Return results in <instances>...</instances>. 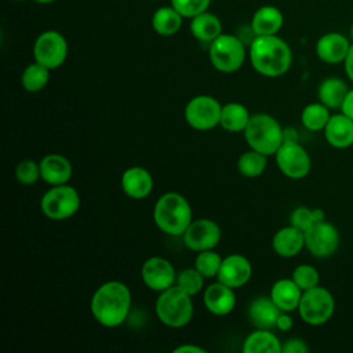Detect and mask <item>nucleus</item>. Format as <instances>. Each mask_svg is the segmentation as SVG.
I'll return each instance as SVG.
<instances>
[{"mask_svg": "<svg viewBox=\"0 0 353 353\" xmlns=\"http://www.w3.org/2000/svg\"><path fill=\"white\" fill-rule=\"evenodd\" d=\"M131 291L127 284L110 280L101 284L92 294L90 310L98 324L106 328L121 325L131 309Z\"/></svg>", "mask_w": 353, "mask_h": 353, "instance_id": "f257e3e1", "label": "nucleus"}, {"mask_svg": "<svg viewBox=\"0 0 353 353\" xmlns=\"http://www.w3.org/2000/svg\"><path fill=\"white\" fill-rule=\"evenodd\" d=\"M248 58L256 73L279 77L291 68L292 51L277 34L255 36L250 43Z\"/></svg>", "mask_w": 353, "mask_h": 353, "instance_id": "f03ea898", "label": "nucleus"}, {"mask_svg": "<svg viewBox=\"0 0 353 353\" xmlns=\"http://www.w3.org/2000/svg\"><path fill=\"white\" fill-rule=\"evenodd\" d=\"M153 221L163 233L182 236L193 221L192 207L181 193L167 192L154 203Z\"/></svg>", "mask_w": 353, "mask_h": 353, "instance_id": "7ed1b4c3", "label": "nucleus"}, {"mask_svg": "<svg viewBox=\"0 0 353 353\" xmlns=\"http://www.w3.org/2000/svg\"><path fill=\"white\" fill-rule=\"evenodd\" d=\"M243 134L248 148L265 156L276 154L284 142V128L268 113L252 114Z\"/></svg>", "mask_w": 353, "mask_h": 353, "instance_id": "20e7f679", "label": "nucleus"}, {"mask_svg": "<svg viewBox=\"0 0 353 353\" xmlns=\"http://www.w3.org/2000/svg\"><path fill=\"white\" fill-rule=\"evenodd\" d=\"M154 312L160 323L170 328H182L188 325L193 317L194 306L192 295L185 292L181 287H172L159 292L154 303Z\"/></svg>", "mask_w": 353, "mask_h": 353, "instance_id": "39448f33", "label": "nucleus"}, {"mask_svg": "<svg viewBox=\"0 0 353 353\" xmlns=\"http://www.w3.org/2000/svg\"><path fill=\"white\" fill-rule=\"evenodd\" d=\"M210 62L222 73H233L239 70L247 57L243 40L234 34L221 33L214 41L210 43Z\"/></svg>", "mask_w": 353, "mask_h": 353, "instance_id": "423d86ee", "label": "nucleus"}, {"mask_svg": "<svg viewBox=\"0 0 353 353\" xmlns=\"http://www.w3.org/2000/svg\"><path fill=\"white\" fill-rule=\"evenodd\" d=\"M80 208L79 192L68 185L51 186L40 200V210L44 216L52 221H63L73 216Z\"/></svg>", "mask_w": 353, "mask_h": 353, "instance_id": "0eeeda50", "label": "nucleus"}, {"mask_svg": "<svg viewBox=\"0 0 353 353\" xmlns=\"http://www.w3.org/2000/svg\"><path fill=\"white\" fill-rule=\"evenodd\" d=\"M334 306L335 302L331 292L323 287L316 285L302 292L298 312L306 324L321 325L332 316Z\"/></svg>", "mask_w": 353, "mask_h": 353, "instance_id": "6e6552de", "label": "nucleus"}, {"mask_svg": "<svg viewBox=\"0 0 353 353\" xmlns=\"http://www.w3.org/2000/svg\"><path fill=\"white\" fill-rule=\"evenodd\" d=\"M222 105L211 95H196L185 106L183 117L188 125L197 131H208L219 125Z\"/></svg>", "mask_w": 353, "mask_h": 353, "instance_id": "1a4fd4ad", "label": "nucleus"}, {"mask_svg": "<svg viewBox=\"0 0 353 353\" xmlns=\"http://www.w3.org/2000/svg\"><path fill=\"white\" fill-rule=\"evenodd\" d=\"M33 58L50 70L62 66L68 58V41L65 36L57 30L40 33L33 44Z\"/></svg>", "mask_w": 353, "mask_h": 353, "instance_id": "9d476101", "label": "nucleus"}, {"mask_svg": "<svg viewBox=\"0 0 353 353\" xmlns=\"http://www.w3.org/2000/svg\"><path fill=\"white\" fill-rule=\"evenodd\" d=\"M274 156L279 170L290 179H302L310 171V157L298 141L283 142Z\"/></svg>", "mask_w": 353, "mask_h": 353, "instance_id": "9b49d317", "label": "nucleus"}, {"mask_svg": "<svg viewBox=\"0 0 353 353\" xmlns=\"http://www.w3.org/2000/svg\"><path fill=\"white\" fill-rule=\"evenodd\" d=\"M221 226L215 221L208 218L193 219L182 234L185 247L196 252L214 250L221 241Z\"/></svg>", "mask_w": 353, "mask_h": 353, "instance_id": "f8f14e48", "label": "nucleus"}, {"mask_svg": "<svg viewBox=\"0 0 353 353\" xmlns=\"http://www.w3.org/2000/svg\"><path fill=\"white\" fill-rule=\"evenodd\" d=\"M305 233V247L313 256L325 258L335 252L339 244V233L334 225L320 221L312 225Z\"/></svg>", "mask_w": 353, "mask_h": 353, "instance_id": "ddd939ff", "label": "nucleus"}, {"mask_svg": "<svg viewBox=\"0 0 353 353\" xmlns=\"http://www.w3.org/2000/svg\"><path fill=\"white\" fill-rule=\"evenodd\" d=\"M176 273L172 263L163 256L148 258L141 268L143 284L156 292H161L176 283Z\"/></svg>", "mask_w": 353, "mask_h": 353, "instance_id": "4468645a", "label": "nucleus"}, {"mask_svg": "<svg viewBox=\"0 0 353 353\" xmlns=\"http://www.w3.org/2000/svg\"><path fill=\"white\" fill-rule=\"evenodd\" d=\"M252 276V265L241 254H230L222 259L216 280L232 287L240 288L245 285Z\"/></svg>", "mask_w": 353, "mask_h": 353, "instance_id": "2eb2a0df", "label": "nucleus"}, {"mask_svg": "<svg viewBox=\"0 0 353 353\" xmlns=\"http://www.w3.org/2000/svg\"><path fill=\"white\" fill-rule=\"evenodd\" d=\"M203 303L211 314L228 316L236 306L234 288L216 280L204 288Z\"/></svg>", "mask_w": 353, "mask_h": 353, "instance_id": "dca6fc26", "label": "nucleus"}, {"mask_svg": "<svg viewBox=\"0 0 353 353\" xmlns=\"http://www.w3.org/2000/svg\"><path fill=\"white\" fill-rule=\"evenodd\" d=\"M153 185L154 182L152 174L141 165L128 167L120 179L121 190L132 200L146 199L152 193Z\"/></svg>", "mask_w": 353, "mask_h": 353, "instance_id": "f3484780", "label": "nucleus"}, {"mask_svg": "<svg viewBox=\"0 0 353 353\" xmlns=\"http://www.w3.org/2000/svg\"><path fill=\"white\" fill-rule=\"evenodd\" d=\"M39 164H40L41 179L51 186L68 183L72 178V174H73L72 163L63 154H59V153L46 154L39 161Z\"/></svg>", "mask_w": 353, "mask_h": 353, "instance_id": "a211bd4d", "label": "nucleus"}, {"mask_svg": "<svg viewBox=\"0 0 353 353\" xmlns=\"http://www.w3.org/2000/svg\"><path fill=\"white\" fill-rule=\"evenodd\" d=\"M350 46L342 33L330 32L317 40L316 54L325 63H339L345 61Z\"/></svg>", "mask_w": 353, "mask_h": 353, "instance_id": "6ab92c4d", "label": "nucleus"}, {"mask_svg": "<svg viewBox=\"0 0 353 353\" xmlns=\"http://www.w3.org/2000/svg\"><path fill=\"white\" fill-rule=\"evenodd\" d=\"M273 251L281 258H292L305 247V233L290 225L279 229L272 239Z\"/></svg>", "mask_w": 353, "mask_h": 353, "instance_id": "aec40b11", "label": "nucleus"}, {"mask_svg": "<svg viewBox=\"0 0 353 353\" xmlns=\"http://www.w3.org/2000/svg\"><path fill=\"white\" fill-rule=\"evenodd\" d=\"M281 310L273 302L270 296H256L251 301L247 314L250 323L256 328L272 330L276 327V321Z\"/></svg>", "mask_w": 353, "mask_h": 353, "instance_id": "412c9836", "label": "nucleus"}, {"mask_svg": "<svg viewBox=\"0 0 353 353\" xmlns=\"http://www.w3.org/2000/svg\"><path fill=\"white\" fill-rule=\"evenodd\" d=\"M324 135L331 146L349 148L353 145V120L345 113L331 116L324 127Z\"/></svg>", "mask_w": 353, "mask_h": 353, "instance_id": "4be33fe9", "label": "nucleus"}, {"mask_svg": "<svg viewBox=\"0 0 353 353\" xmlns=\"http://www.w3.org/2000/svg\"><path fill=\"white\" fill-rule=\"evenodd\" d=\"M283 12L274 6L259 7L251 19V30L254 36H272L277 34L283 28Z\"/></svg>", "mask_w": 353, "mask_h": 353, "instance_id": "5701e85b", "label": "nucleus"}, {"mask_svg": "<svg viewBox=\"0 0 353 353\" xmlns=\"http://www.w3.org/2000/svg\"><path fill=\"white\" fill-rule=\"evenodd\" d=\"M302 292L303 291L296 285L292 279H280L272 285L269 296L273 299L280 310L290 313L298 309Z\"/></svg>", "mask_w": 353, "mask_h": 353, "instance_id": "b1692460", "label": "nucleus"}, {"mask_svg": "<svg viewBox=\"0 0 353 353\" xmlns=\"http://www.w3.org/2000/svg\"><path fill=\"white\" fill-rule=\"evenodd\" d=\"M281 342L270 330L256 328L243 342L244 353H281Z\"/></svg>", "mask_w": 353, "mask_h": 353, "instance_id": "393cba45", "label": "nucleus"}, {"mask_svg": "<svg viewBox=\"0 0 353 353\" xmlns=\"http://www.w3.org/2000/svg\"><path fill=\"white\" fill-rule=\"evenodd\" d=\"M190 32L196 40L210 44L222 33V22L215 14L204 11L190 19Z\"/></svg>", "mask_w": 353, "mask_h": 353, "instance_id": "a878e982", "label": "nucleus"}, {"mask_svg": "<svg viewBox=\"0 0 353 353\" xmlns=\"http://www.w3.org/2000/svg\"><path fill=\"white\" fill-rule=\"evenodd\" d=\"M251 119L245 105L240 102H228L222 105L219 125L229 132H243Z\"/></svg>", "mask_w": 353, "mask_h": 353, "instance_id": "bb28decb", "label": "nucleus"}, {"mask_svg": "<svg viewBox=\"0 0 353 353\" xmlns=\"http://www.w3.org/2000/svg\"><path fill=\"white\" fill-rule=\"evenodd\" d=\"M349 90L343 80L338 77H328L323 80L319 85V99L328 109L342 108V103L347 95Z\"/></svg>", "mask_w": 353, "mask_h": 353, "instance_id": "cd10ccee", "label": "nucleus"}, {"mask_svg": "<svg viewBox=\"0 0 353 353\" xmlns=\"http://www.w3.org/2000/svg\"><path fill=\"white\" fill-rule=\"evenodd\" d=\"M183 17L172 7H161L152 15V28L160 36H172L182 26Z\"/></svg>", "mask_w": 353, "mask_h": 353, "instance_id": "c85d7f7f", "label": "nucleus"}, {"mask_svg": "<svg viewBox=\"0 0 353 353\" xmlns=\"http://www.w3.org/2000/svg\"><path fill=\"white\" fill-rule=\"evenodd\" d=\"M50 69L43 66L39 62L29 63L22 74H21V84L28 92H39L46 88L50 81Z\"/></svg>", "mask_w": 353, "mask_h": 353, "instance_id": "c756f323", "label": "nucleus"}, {"mask_svg": "<svg viewBox=\"0 0 353 353\" xmlns=\"http://www.w3.org/2000/svg\"><path fill=\"white\" fill-rule=\"evenodd\" d=\"M268 156L250 149L237 159V170L245 178H258L263 174L268 164Z\"/></svg>", "mask_w": 353, "mask_h": 353, "instance_id": "7c9ffc66", "label": "nucleus"}, {"mask_svg": "<svg viewBox=\"0 0 353 353\" xmlns=\"http://www.w3.org/2000/svg\"><path fill=\"white\" fill-rule=\"evenodd\" d=\"M328 108L324 103H309L303 108L301 113L302 124L310 131H320L324 130L330 120Z\"/></svg>", "mask_w": 353, "mask_h": 353, "instance_id": "2f4dec72", "label": "nucleus"}, {"mask_svg": "<svg viewBox=\"0 0 353 353\" xmlns=\"http://www.w3.org/2000/svg\"><path fill=\"white\" fill-rule=\"evenodd\" d=\"M222 256L214 251V250H205L197 252L194 258V268L205 277V279H216L221 263H222Z\"/></svg>", "mask_w": 353, "mask_h": 353, "instance_id": "473e14b6", "label": "nucleus"}, {"mask_svg": "<svg viewBox=\"0 0 353 353\" xmlns=\"http://www.w3.org/2000/svg\"><path fill=\"white\" fill-rule=\"evenodd\" d=\"M204 280L205 277L193 266L189 269H183L181 273H178L175 284L189 295L194 296L203 291Z\"/></svg>", "mask_w": 353, "mask_h": 353, "instance_id": "72a5a7b5", "label": "nucleus"}, {"mask_svg": "<svg viewBox=\"0 0 353 353\" xmlns=\"http://www.w3.org/2000/svg\"><path fill=\"white\" fill-rule=\"evenodd\" d=\"M324 221V212L320 208H307V207H298L291 212L290 225L301 229L302 232L307 230L316 222Z\"/></svg>", "mask_w": 353, "mask_h": 353, "instance_id": "f704fd0d", "label": "nucleus"}, {"mask_svg": "<svg viewBox=\"0 0 353 353\" xmlns=\"http://www.w3.org/2000/svg\"><path fill=\"white\" fill-rule=\"evenodd\" d=\"M15 178L21 185H33L41 179L40 164L30 159L21 160L15 167Z\"/></svg>", "mask_w": 353, "mask_h": 353, "instance_id": "c9c22d12", "label": "nucleus"}, {"mask_svg": "<svg viewBox=\"0 0 353 353\" xmlns=\"http://www.w3.org/2000/svg\"><path fill=\"white\" fill-rule=\"evenodd\" d=\"M296 285L302 290V291H306V290H310L316 285H319V272L316 268L310 266V265H298L294 272H292V277H291Z\"/></svg>", "mask_w": 353, "mask_h": 353, "instance_id": "e433bc0d", "label": "nucleus"}, {"mask_svg": "<svg viewBox=\"0 0 353 353\" xmlns=\"http://www.w3.org/2000/svg\"><path fill=\"white\" fill-rule=\"evenodd\" d=\"M210 3L211 0H171V6L183 18H189V19L207 11Z\"/></svg>", "mask_w": 353, "mask_h": 353, "instance_id": "4c0bfd02", "label": "nucleus"}, {"mask_svg": "<svg viewBox=\"0 0 353 353\" xmlns=\"http://www.w3.org/2000/svg\"><path fill=\"white\" fill-rule=\"evenodd\" d=\"M309 352V346L305 341L299 338H291L281 346V353H306Z\"/></svg>", "mask_w": 353, "mask_h": 353, "instance_id": "58836bf2", "label": "nucleus"}, {"mask_svg": "<svg viewBox=\"0 0 353 353\" xmlns=\"http://www.w3.org/2000/svg\"><path fill=\"white\" fill-rule=\"evenodd\" d=\"M294 325L292 317L288 314V312H283L279 314L277 321H276V328L280 331H290Z\"/></svg>", "mask_w": 353, "mask_h": 353, "instance_id": "ea45409f", "label": "nucleus"}, {"mask_svg": "<svg viewBox=\"0 0 353 353\" xmlns=\"http://www.w3.org/2000/svg\"><path fill=\"white\" fill-rule=\"evenodd\" d=\"M207 350L194 343H183L174 349V353H205Z\"/></svg>", "mask_w": 353, "mask_h": 353, "instance_id": "a19ab883", "label": "nucleus"}, {"mask_svg": "<svg viewBox=\"0 0 353 353\" xmlns=\"http://www.w3.org/2000/svg\"><path fill=\"white\" fill-rule=\"evenodd\" d=\"M341 109H342V113H345L346 116H349L353 120V88L349 90Z\"/></svg>", "mask_w": 353, "mask_h": 353, "instance_id": "79ce46f5", "label": "nucleus"}, {"mask_svg": "<svg viewBox=\"0 0 353 353\" xmlns=\"http://www.w3.org/2000/svg\"><path fill=\"white\" fill-rule=\"evenodd\" d=\"M343 63H345V72H346L347 77L353 81V44L350 46L349 52H347Z\"/></svg>", "mask_w": 353, "mask_h": 353, "instance_id": "37998d69", "label": "nucleus"}, {"mask_svg": "<svg viewBox=\"0 0 353 353\" xmlns=\"http://www.w3.org/2000/svg\"><path fill=\"white\" fill-rule=\"evenodd\" d=\"M298 141V135L294 128H284V142Z\"/></svg>", "mask_w": 353, "mask_h": 353, "instance_id": "c03bdc74", "label": "nucleus"}, {"mask_svg": "<svg viewBox=\"0 0 353 353\" xmlns=\"http://www.w3.org/2000/svg\"><path fill=\"white\" fill-rule=\"evenodd\" d=\"M34 1L39 3V4H50V3H52L55 0H34Z\"/></svg>", "mask_w": 353, "mask_h": 353, "instance_id": "a18cd8bd", "label": "nucleus"}, {"mask_svg": "<svg viewBox=\"0 0 353 353\" xmlns=\"http://www.w3.org/2000/svg\"><path fill=\"white\" fill-rule=\"evenodd\" d=\"M350 37H352V40H353V23H352V28H350Z\"/></svg>", "mask_w": 353, "mask_h": 353, "instance_id": "49530a36", "label": "nucleus"}, {"mask_svg": "<svg viewBox=\"0 0 353 353\" xmlns=\"http://www.w3.org/2000/svg\"><path fill=\"white\" fill-rule=\"evenodd\" d=\"M15 1H25V0H15Z\"/></svg>", "mask_w": 353, "mask_h": 353, "instance_id": "de8ad7c7", "label": "nucleus"}]
</instances>
